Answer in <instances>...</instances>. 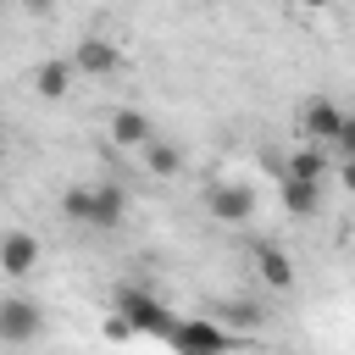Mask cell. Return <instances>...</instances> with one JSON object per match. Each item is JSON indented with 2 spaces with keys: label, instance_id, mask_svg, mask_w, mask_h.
I'll return each mask as SVG.
<instances>
[{
  "label": "cell",
  "instance_id": "52a82bcc",
  "mask_svg": "<svg viewBox=\"0 0 355 355\" xmlns=\"http://www.w3.org/2000/svg\"><path fill=\"white\" fill-rule=\"evenodd\" d=\"M300 128H305V139H311V144H327V150H333V139H338V128H344V111H338L327 94H316V100H305Z\"/></svg>",
  "mask_w": 355,
  "mask_h": 355
},
{
  "label": "cell",
  "instance_id": "5b68a950",
  "mask_svg": "<svg viewBox=\"0 0 355 355\" xmlns=\"http://www.w3.org/2000/svg\"><path fill=\"white\" fill-rule=\"evenodd\" d=\"M44 333V311L33 300H0V344H33Z\"/></svg>",
  "mask_w": 355,
  "mask_h": 355
},
{
  "label": "cell",
  "instance_id": "6da1fadb",
  "mask_svg": "<svg viewBox=\"0 0 355 355\" xmlns=\"http://www.w3.org/2000/svg\"><path fill=\"white\" fill-rule=\"evenodd\" d=\"M61 216L78 222V227L111 233V227H122V216H128V194H122L116 183H72V189L61 194Z\"/></svg>",
  "mask_w": 355,
  "mask_h": 355
},
{
  "label": "cell",
  "instance_id": "277c9868",
  "mask_svg": "<svg viewBox=\"0 0 355 355\" xmlns=\"http://www.w3.org/2000/svg\"><path fill=\"white\" fill-rule=\"evenodd\" d=\"M205 205H211V216H216V222L239 227V222H250V216H255V189H250V183H233V178H222V183H211Z\"/></svg>",
  "mask_w": 355,
  "mask_h": 355
},
{
  "label": "cell",
  "instance_id": "9c48e42d",
  "mask_svg": "<svg viewBox=\"0 0 355 355\" xmlns=\"http://www.w3.org/2000/svg\"><path fill=\"white\" fill-rule=\"evenodd\" d=\"M277 200H283V211H288V216H316V211H322V183L277 172Z\"/></svg>",
  "mask_w": 355,
  "mask_h": 355
},
{
  "label": "cell",
  "instance_id": "8992f818",
  "mask_svg": "<svg viewBox=\"0 0 355 355\" xmlns=\"http://www.w3.org/2000/svg\"><path fill=\"white\" fill-rule=\"evenodd\" d=\"M72 67H78L83 78H111V72L122 67V50H116L111 39H100V33H83L78 50H72Z\"/></svg>",
  "mask_w": 355,
  "mask_h": 355
},
{
  "label": "cell",
  "instance_id": "30bf717a",
  "mask_svg": "<svg viewBox=\"0 0 355 355\" xmlns=\"http://www.w3.org/2000/svg\"><path fill=\"white\" fill-rule=\"evenodd\" d=\"M150 139H155V128H150L144 111H133V105L111 111V144H122V150H144Z\"/></svg>",
  "mask_w": 355,
  "mask_h": 355
},
{
  "label": "cell",
  "instance_id": "7c38bea8",
  "mask_svg": "<svg viewBox=\"0 0 355 355\" xmlns=\"http://www.w3.org/2000/svg\"><path fill=\"white\" fill-rule=\"evenodd\" d=\"M72 61H39V72H33V94L39 100H67L72 94Z\"/></svg>",
  "mask_w": 355,
  "mask_h": 355
},
{
  "label": "cell",
  "instance_id": "ba28073f",
  "mask_svg": "<svg viewBox=\"0 0 355 355\" xmlns=\"http://www.w3.org/2000/svg\"><path fill=\"white\" fill-rule=\"evenodd\" d=\"M39 261H44V244L33 233H6L0 239V272L6 277H28V272H39Z\"/></svg>",
  "mask_w": 355,
  "mask_h": 355
},
{
  "label": "cell",
  "instance_id": "3957f363",
  "mask_svg": "<svg viewBox=\"0 0 355 355\" xmlns=\"http://www.w3.org/2000/svg\"><path fill=\"white\" fill-rule=\"evenodd\" d=\"M161 338H166L172 349H227V344H239L227 322H205V316H183V322H172Z\"/></svg>",
  "mask_w": 355,
  "mask_h": 355
},
{
  "label": "cell",
  "instance_id": "7a4b0ae2",
  "mask_svg": "<svg viewBox=\"0 0 355 355\" xmlns=\"http://www.w3.org/2000/svg\"><path fill=\"white\" fill-rule=\"evenodd\" d=\"M116 316L133 327V338L139 333H150V338H161L166 327H172V316H166V305L150 294V288H133V283H122L116 288Z\"/></svg>",
  "mask_w": 355,
  "mask_h": 355
},
{
  "label": "cell",
  "instance_id": "ac0fdd59",
  "mask_svg": "<svg viewBox=\"0 0 355 355\" xmlns=\"http://www.w3.org/2000/svg\"><path fill=\"white\" fill-rule=\"evenodd\" d=\"M50 6H55V0H22V11H33V17H44Z\"/></svg>",
  "mask_w": 355,
  "mask_h": 355
},
{
  "label": "cell",
  "instance_id": "e0dca14e",
  "mask_svg": "<svg viewBox=\"0 0 355 355\" xmlns=\"http://www.w3.org/2000/svg\"><path fill=\"white\" fill-rule=\"evenodd\" d=\"M338 183L355 194V155H338Z\"/></svg>",
  "mask_w": 355,
  "mask_h": 355
},
{
  "label": "cell",
  "instance_id": "d6986e66",
  "mask_svg": "<svg viewBox=\"0 0 355 355\" xmlns=\"http://www.w3.org/2000/svg\"><path fill=\"white\" fill-rule=\"evenodd\" d=\"M300 6H311V11H322V6H333V0H300Z\"/></svg>",
  "mask_w": 355,
  "mask_h": 355
},
{
  "label": "cell",
  "instance_id": "8fae6325",
  "mask_svg": "<svg viewBox=\"0 0 355 355\" xmlns=\"http://www.w3.org/2000/svg\"><path fill=\"white\" fill-rule=\"evenodd\" d=\"M255 272H261V283L277 288V294L294 288V261H288V250H277V244H255Z\"/></svg>",
  "mask_w": 355,
  "mask_h": 355
},
{
  "label": "cell",
  "instance_id": "9a60e30c",
  "mask_svg": "<svg viewBox=\"0 0 355 355\" xmlns=\"http://www.w3.org/2000/svg\"><path fill=\"white\" fill-rule=\"evenodd\" d=\"M333 155H355V116H344V128L333 139Z\"/></svg>",
  "mask_w": 355,
  "mask_h": 355
},
{
  "label": "cell",
  "instance_id": "2e32d148",
  "mask_svg": "<svg viewBox=\"0 0 355 355\" xmlns=\"http://www.w3.org/2000/svg\"><path fill=\"white\" fill-rule=\"evenodd\" d=\"M222 322H239V327H250V322H255V305H227V311H222Z\"/></svg>",
  "mask_w": 355,
  "mask_h": 355
},
{
  "label": "cell",
  "instance_id": "4fadbf2b",
  "mask_svg": "<svg viewBox=\"0 0 355 355\" xmlns=\"http://www.w3.org/2000/svg\"><path fill=\"white\" fill-rule=\"evenodd\" d=\"M327 144H300V150H288V161H283V172L288 178H311V183H327V155H322Z\"/></svg>",
  "mask_w": 355,
  "mask_h": 355
},
{
  "label": "cell",
  "instance_id": "5bb4252c",
  "mask_svg": "<svg viewBox=\"0 0 355 355\" xmlns=\"http://www.w3.org/2000/svg\"><path fill=\"white\" fill-rule=\"evenodd\" d=\"M144 161H150L155 178H178V172H183V150H178V144H161V139L144 144Z\"/></svg>",
  "mask_w": 355,
  "mask_h": 355
}]
</instances>
